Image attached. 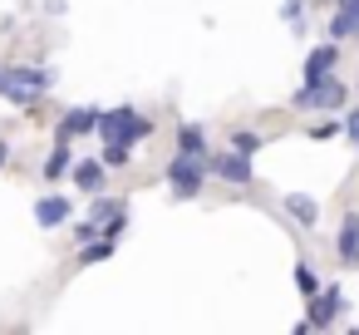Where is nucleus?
Here are the masks:
<instances>
[{"instance_id":"obj_8","label":"nucleus","mask_w":359,"mask_h":335,"mask_svg":"<svg viewBox=\"0 0 359 335\" xmlns=\"http://www.w3.org/2000/svg\"><path fill=\"white\" fill-rule=\"evenodd\" d=\"M334 65H339V40H330V45H315V50L305 55V84H315V79L334 74Z\"/></svg>"},{"instance_id":"obj_6","label":"nucleus","mask_w":359,"mask_h":335,"mask_svg":"<svg viewBox=\"0 0 359 335\" xmlns=\"http://www.w3.org/2000/svg\"><path fill=\"white\" fill-rule=\"evenodd\" d=\"M69 217H74V202H69L65 192H45V197L35 202V222H40L45 232H50V227H65Z\"/></svg>"},{"instance_id":"obj_7","label":"nucleus","mask_w":359,"mask_h":335,"mask_svg":"<svg viewBox=\"0 0 359 335\" xmlns=\"http://www.w3.org/2000/svg\"><path fill=\"white\" fill-rule=\"evenodd\" d=\"M99 114L104 109H69L65 119H60V129H55V138H84V133H99Z\"/></svg>"},{"instance_id":"obj_21","label":"nucleus","mask_w":359,"mask_h":335,"mask_svg":"<svg viewBox=\"0 0 359 335\" xmlns=\"http://www.w3.org/2000/svg\"><path fill=\"white\" fill-rule=\"evenodd\" d=\"M94 237H104V222H94V217H84V222L74 227V242L84 247V242H94Z\"/></svg>"},{"instance_id":"obj_10","label":"nucleus","mask_w":359,"mask_h":335,"mask_svg":"<svg viewBox=\"0 0 359 335\" xmlns=\"http://www.w3.org/2000/svg\"><path fill=\"white\" fill-rule=\"evenodd\" d=\"M74 188H79V192H89V197H94V192H104V188H109V163H104V158H99V163H94V158L74 163Z\"/></svg>"},{"instance_id":"obj_12","label":"nucleus","mask_w":359,"mask_h":335,"mask_svg":"<svg viewBox=\"0 0 359 335\" xmlns=\"http://www.w3.org/2000/svg\"><path fill=\"white\" fill-rule=\"evenodd\" d=\"M334 251H339V261H344V266H359V212H349V217L339 222Z\"/></svg>"},{"instance_id":"obj_2","label":"nucleus","mask_w":359,"mask_h":335,"mask_svg":"<svg viewBox=\"0 0 359 335\" xmlns=\"http://www.w3.org/2000/svg\"><path fill=\"white\" fill-rule=\"evenodd\" d=\"M207 173H212V168H207V158L172 153V163H168V188H172V197H197Z\"/></svg>"},{"instance_id":"obj_14","label":"nucleus","mask_w":359,"mask_h":335,"mask_svg":"<svg viewBox=\"0 0 359 335\" xmlns=\"http://www.w3.org/2000/svg\"><path fill=\"white\" fill-rule=\"evenodd\" d=\"M177 153L207 158V133H202V124H182V129H177Z\"/></svg>"},{"instance_id":"obj_4","label":"nucleus","mask_w":359,"mask_h":335,"mask_svg":"<svg viewBox=\"0 0 359 335\" xmlns=\"http://www.w3.org/2000/svg\"><path fill=\"white\" fill-rule=\"evenodd\" d=\"M339 310H344V291H339V286H325V291L310 296V315H305V325H310V330H330V325L339 320Z\"/></svg>"},{"instance_id":"obj_26","label":"nucleus","mask_w":359,"mask_h":335,"mask_svg":"<svg viewBox=\"0 0 359 335\" xmlns=\"http://www.w3.org/2000/svg\"><path fill=\"white\" fill-rule=\"evenodd\" d=\"M0 94H11V70H0Z\"/></svg>"},{"instance_id":"obj_5","label":"nucleus","mask_w":359,"mask_h":335,"mask_svg":"<svg viewBox=\"0 0 359 335\" xmlns=\"http://www.w3.org/2000/svg\"><path fill=\"white\" fill-rule=\"evenodd\" d=\"M207 168H212L222 183H231V188H246V183H251V158H246V153H236V148L212 153V158H207Z\"/></svg>"},{"instance_id":"obj_19","label":"nucleus","mask_w":359,"mask_h":335,"mask_svg":"<svg viewBox=\"0 0 359 335\" xmlns=\"http://www.w3.org/2000/svg\"><path fill=\"white\" fill-rule=\"evenodd\" d=\"M295 286H300V296H315V291H320V276H315V266H310V261H300V266H295Z\"/></svg>"},{"instance_id":"obj_22","label":"nucleus","mask_w":359,"mask_h":335,"mask_svg":"<svg viewBox=\"0 0 359 335\" xmlns=\"http://www.w3.org/2000/svg\"><path fill=\"white\" fill-rule=\"evenodd\" d=\"M300 11H305V0H285V6H280V15H285L295 30H305V25H300Z\"/></svg>"},{"instance_id":"obj_15","label":"nucleus","mask_w":359,"mask_h":335,"mask_svg":"<svg viewBox=\"0 0 359 335\" xmlns=\"http://www.w3.org/2000/svg\"><path fill=\"white\" fill-rule=\"evenodd\" d=\"M114 242H118V237H94V242H84L79 266H99V261H109V256H114Z\"/></svg>"},{"instance_id":"obj_11","label":"nucleus","mask_w":359,"mask_h":335,"mask_svg":"<svg viewBox=\"0 0 359 335\" xmlns=\"http://www.w3.org/2000/svg\"><path fill=\"white\" fill-rule=\"evenodd\" d=\"M330 40H359V0H339L330 15Z\"/></svg>"},{"instance_id":"obj_20","label":"nucleus","mask_w":359,"mask_h":335,"mask_svg":"<svg viewBox=\"0 0 359 335\" xmlns=\"http://www.w3.org/2000/svg\"><path fill=\"white\" fill-rule=\"evenodd\" d=\"M99 158H104L109 168H128V163H133V148H109V143H104V153H99Z\"/></svg>"},{"instance_id":"obj_23","label":"nucleus","mask_w":359,"mask_h":335,"mask_svg":"<svg viewBox=\"0 0 359 335\" xmlns=\"http://www.w3.org/2000/svg\"><path fill=\"white\" fill-rule=\"evenodd\" d=\"M344 133H349V138H354V148H359V109H349V114H344Z\"/></svg>"},{"instance_id":"obj_17","label":"nucleus","mask_w":359,"mask_h":335,"mask_svg":"<svg viewBox=\"0 0 359 335\" xmlns=\"http://www.w3.org/2000/svg\"><path fill=\"white\" fill-rule=\"evenodd\" d=\"M226 143H231L236 153H246V158H256V153L266 148V138H261V133H251V129H236V133H231Z\"/></svg>"},{"instance_id":"obj_1","label":"nucleus","mask_w":359,"mask_h":335,"mask_svg":"<svg viewBox=\"0 0 359 335\" xmlns=\"http://www.w3.org/2000/svg\"><path fill=\"white\" fill-rule=\"evenodd\" d=\"M153 133V119H143L133 104H118V109H104L99 114V138L109 143V148H133L138 138H148Z\"/></svg>"},{"instance_id":"obj_9","label":"nucleus","mask_w":359,"mask_h":335,"mask_svg":"<svg viewBox=\"0 0 359 335\" xmlns=\"http://www.w3.org/2000/svg\"><path fill=\"white\" fill-rule=\"evenodd\" d=\"M55 84V70H40V65H11V89H30V94H45Z\"/></svg>"},{"instance_id":"obj_3","label":"nucleus","mask_w":359,"mask_h":335,"mask_svg":"<svg viewBox=\"0 0 359 335\" xmlns=\"http://www.w3.org/2000/svg\"><path fill=\"white\" fill-rule=\"evenodd\" d=\"M295 109H339L344 104V84L334 79V74H325V79H315V84H300V94L290 99Z\"/></svg>"},{"instance_id":"obj_25","label":"nucleus","mask_w":359,"mask_h":335,"mask_svg":"<svg viewBox=\"0 0 359 335\" xmlns=\"http://www.w3.org/2000/svg\"><path fill=\"white\" fill-rule=\"evenodd\" d=\"M6 163H11V143H6V138H0V168H6Z\"/></svg>"},{"instance_id":"obj_18","label":"nucleus","mask_w":359,"mask_h":335,"mask_svg":"<svg viewBox=\"0 0 359 335\" xmlns=\"http://www.w3.org/2000/svg\"><path fill=\"white\" fill-rule=\"evenodd\" d=\"M118 212H123V202H118V197H104V192H94V212H89L94 222H109V217H118Z\"/></svg>"},{"instance_id":"obj_24","label":"nucleus","mask_w":359,"mask_h":335,"mask_svg":"<svg viewBox=\"0 0 359 335\" xmlns=\"http://www.w3.org/2000/svg\"><path fill=\"white\" fill-rule=\"evenodd\" d=\"M334 129H339V124H330V119H325V124H315V129H310V138H330Z\"/></svg>"},{"instance_id":"obj_16","label":"nucleus","mask_w":359,"mask_h":335,"mask_svg":"<svg viewBox=\"0 0 359 335\" xmlns=\"http://www.w3.org/2000/svg\"><path fill=\"white\" fill-rule=\"evenodd\" d=\"M285 212H290L300 227H315V217H320V207H315L310 197H300V192H290V197H285Z\"/></svg>"},{"instance_id":"obj_13","label":"nucleus","mask_w":359,"mask_h":335,"mask_svg":"<svg viewBox=\"0 0 359 335\" xmlns=\"http://www.w3.org/2000/svg\"><path fill=\"white\" fill-rule=\"evenodd\" d=\"M65 173H74V153H69V138H55V153L45 158V178L55 183V178H65Z\"/></svg>"}]
</instances>
